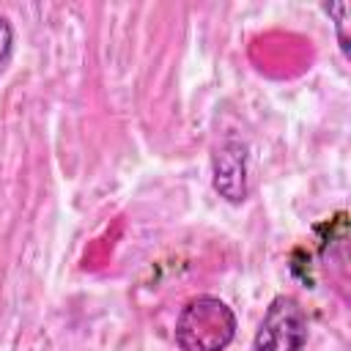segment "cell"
I'll use <instances>...</instances> for the list:
<instances>
[{
  "mask_svg": "<svg viewBox=\"0 0 351 351\" xmlns=\"http://www.w3.org/2000/svg\"><path fill=\"white\" fill-rule=\"evenodd\" d=\"M247 162H250V154H247V145L239 143V140H225L214 156H211V184H214V192L239 206L247 200Z\"/></svg>",
  "mask_w": 351,
  "mask_h": 351,
  "instance_id": "3",
  "label": "cell"
},
{
  "mask_svg": "<svg viewBox=\"0 0 351 351\" xmlns=\"http://www.w3.org/2000/svg\"><path fill=\"white\" fill-rule=\"evenodd\" d=\"M324 8L335 16V27H337L340 49H343V55H348V36L343 33V27H346V14H348V3H329V5H324Z\"/></svg>",
  "mask_w": 351,
  "mask_h": 351,
  "instance_id": "4",
  "label": "cell"
},
{
  "mask_svg": "<svg viewBox=\"0 0 351 351\" xmlns=\"http://www.w3.org/2000/svg\"><path fill=\"white\" fill-rule=\"evenodd\" d=\"M11 49H14V27H11L8 16L0 14V74L11 58Z\"/></svg>",
  "mask_w": 351,
  "mask_h": 351,
  "instance_id": "5",
  "label": "cell"
},
{
  "mask_svg": "<svg viewBox=\"0 0 351 351\" xmlns=\"http://www.w3.org/2000/svg\"><path fill=\"white\" fill-rule=\"evenodd\" d=\"M307 315L293 296H274L255 332L252 351H304Z\"/></svg>",
  "mask_w": 351,
  "mask_h": 351,
  "instance_id": "2",
  "label": "cell"
},
{
  "mask_svg": "<svg viewBox=\"0 0 351 351\" xmlns=\"http://www.w3.org/2000/svg\"><path fill=\"white\" fill-rule=\"evenodd\" d=\"M236 313L211 293L189 299L176 318V346L181 351H225L236 337Z\"/></svg>",
  "mask_w": 351,
  "mask_h": 351,
  "instance_id": "1",
  "label": "cell"
}]
</instances>
